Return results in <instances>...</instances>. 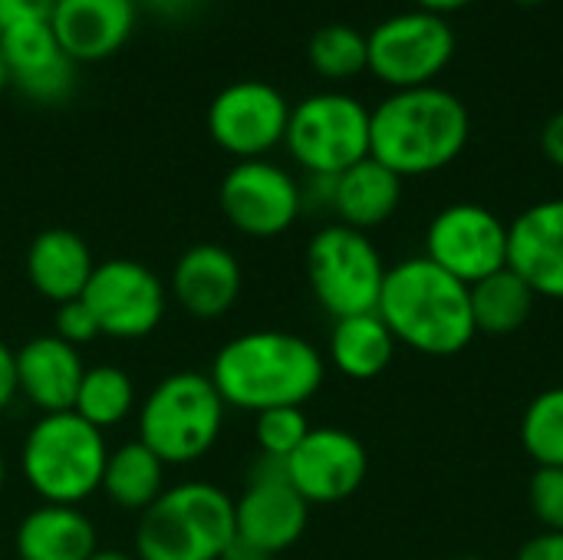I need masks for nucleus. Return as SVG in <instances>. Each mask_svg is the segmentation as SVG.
<instances>
[{"label":"nucleus","mask_w":563,"mask_h":560,"mask_svg":"<svg viewBox=\"0 0 563 560\" xmlns=\"http://www.w3.org/2000/svg\"><path fill=\"white\" fill-rule=\"evenodd\" d=\"M96 548V528L76 505H40L13 535L16 560H89Z\"/></svg>","instance_id":"23"},{"label":"nucleus","mask_w":563,"mask_h":560,"mask_svg":"<svg viewBox=\"0 0 563 560\" xmlns=\"http://www.w3.org/2000/svg\"><path fill=\"white\" fill-rule=\"evenodd\" d=\"M3 482H7V465H3V455H0V492H3Z\"/></svg>","instance_id":"41"},{"label":"nucleus","mask_w":563,"mask_h":560,"mask_svg":"<svg viewBox=\"0 0 563 560\" xmlns=\"http://www.w3.org/2000/svg\"><path fill=\"white\" fill-rule=\"evenodd\" d=\"M307 521H310V505L290 485L284 462L261 455L247 475L241 498L234 502L238 538L277 558L303 538Z\"/></svg>","instance_id":"14"},{"label":"nucleus","mask_w":563,"mask_h":560,"mask_svg":"<svg viewBox=\"0 0 563 560\" xmlns=\"http://www.w3.org/2000/svg\"><path fill=\"white\" fill-rule=\"evenodd\" d=\"M224 409L208 373H172L139 406V442L165 465H191L218 446Z\"/></svg>","instance_id":"6"},{"label":"nucleus","mask_w":563,"mask_h":560,"mask_svg":"<svg viewBox=\"0 0 563 560\" xmlns=\"http://www.w3.org/2000/svg\"><path fill=\"white\" fill-rule=\"evenodd\" d=\"M86 376V363L76 347L63 343L56 333L26 340L16 350V383L20 396L43 416L69 413Z\"/></svg>","instance_id":"19"},{"label":"nucleus","mask_w":563,"mask_h":560,"mask_svg":"<svg viewBox=\"0 0 563 560\" xmlns=\"http://www.w3.org/2000/svg\"><path fill=\"white\" fill-rule=\"evenodd\" d=\"M426 257L472 287L508 267V224L485 205L455 201L429 221Z\"/></svg>","instance_id":"11"},{"label":"nucleus","mask_w":563,"mask_h":560,"mask_svg":"<svg viewBox=\"0 0 563 560\" xmlns=\"http://www.w3.org/2000/svg\"><path fill=\"white\" fill-rule=\"evenodd\" d=\"M165 469L168 465L145 442H139V439L125 442V446L109 452L99 492H106V498L115 508L142 515L148 505H155L162 498V492H165Z\"/></svg>","instance_id":"25"},{"label":"nucleus","mask_w":563,"mask_h":560,"mask_svg":"<svg viewBox=\"0 0 563 560\" xmlns=\"http://www.w3.org/2000/svg\"><path fill=\"white\" fill-rule=\"evenodd\" d=\"M82 304L92 310L102 337L142 340L162 323L168 287L148 264L132 257H112L96 264L82 290Z\"/></svg>","instance_id":"10"},{"label":"nucleus","mask_w":563,"mask_h":560,"mask_svg":"<svg viewBox=\"0 0 563 560\" xmlns=\"http://www.w3.org/2000/svg\"><path fill=\"white\" fill-rule=\"evenodd\" d=\"M287 119V96L264 79H234L224 89H218L208 106L211 139L238 162L267 158V152L284 142Z\"/></svg>","instance_id":"13"},{"label":"nucleus","mask_w":563,"mask_h":560,"mask_svg":"<svg viewBox=\"0 0 563 560\" xmlns=\"http://www.w3.org/2000/svg\"><path fill=\"white\" fill-rule=\"evenodd\" d=\"M132 409H135V383L122 366L102 363V366L86 370L76 403H73V413L79 419H86L92 429L106 432V429L125 422L132 416Z\"/></svg>","instance_id":"27"},{"label":"nucleus","mask_w":563,"mask_h":560,"mask_svg":"<svg viewBox=\"0 0 563 560\" xmlns=\"http://www.w3.org/2000/svg\"><path fill=\"white\" fill-rule=\"evenodd\" d=\"M399 201H402V178L383 162H376L373 155L333 175L330 208L346 228L356 231L379 228L396 215Z\"/></svg>","instance_id":"22"},{"label":"nucleus","mask_w":563,"mask_h":560,"mask_svg":"<svg viewBox=\"0 0 563 560\" xmlns=\"http://www.w3.org/2000/svg\"><path fill=\"white\" fill-rule=\"evenodd\" d=\"M528 505L544 531H563V469H534L528 482Z\"/></svg>","instance_id":"31"},{"label":"nucleus","mask_w":563,"mask_h":560,"mask_svg":"<svg viewBox=\"0 0 563 560\" xmlns=\"http://www.w3.org/2000/svg\"><path fill=\"white\" fill-rule=\"evenodd\" d=\"M208 376L224 406L257 416L313 399L327 380V363L320 350L297 333L251 330L218 350Z\"/></svg>","instance_id":"1"},{"label":"nucleus","mask_w":563,"mask_h":560,"mask_svg":"<svg viewBox=\"0 0 563 560\" xmlns=\"http://www.w3.org/2000/svg\"><path fill=\"white\" fill-rule=\"evenodd\" d=\"M231 228L247 238H277L303 211L300 182L271 158H241L228 168L218 191Z\"/></svg>","instance_id":"12"},{"label":"nucleus","mask_w":563,"mask_h":560,"mask_svg":"<svg viewBox=\"0 0 563 560\" xmlns=\"http://www.w3.org/2000/svg\"><path fill=\"white\" fill-rule=\"evenodd\" d=\"M53 33L73 59H102L135 26V0H56Z\"/></svg>","instance_id":"20"},{"label":"nucleus","mask_w":563,"mask_h":560,"mask_svg":"<svg viewBox=\"0 0 563 560\" xmlns=\"http://www.w3.org/2000/svg\"><path fill=\"white\" fill-rule=\"evenodd\" d=\"M468 297H472L475 330L478 333H488V337L518 333L531 320L534 304H538V294L511 267H505V271H498V274L472 284L468 287Z\"/></svg>","instance_id":"26"},{"label":"nucleus","mask_w":563,"mask_h":560,"mask_svg":"<svg viewBox=\"0 0 563 560\" xmlns=\"http://www.w3.org/2000/svg\"><path fill=\"white\" fill-rule=\"evenodd\" d=\"M396 337L393 330L383 323V317L373 314H356V317H343L333 320L330 330V363L356 383L376 380L389 370L393 356H396Z\"/></svg>","instance_id":"24"},{"label":"nucleus","mask_w":563,"mask_h":560,"mask_svg":"<svg viewBox=\"0 0 563 560\" xmlns=\"http://www.w3.org/2000/svg\"><path fill=\"white\" fill-rule=\"evenodd\" d=\"M10 83V76H7V63H3V46H0V89Z\"/></svg>","instance_id":"40"},{"label":"nucleus","mask_w":563,"mask_h":560,"mask_svg":"<svg viewBox=\"0 0 563 560\" xmlns=\"http://www.w3.org/2000/svg\"><path fill=\"white\" fill-rule=\"evenodd\" d=\"M303 267L317 304L333 320L373 314L389 271L369 234L346 228L340 221L320 228L310 238Z\"/></svg>","instance_id":"7"},{"label":"nucleus","mask_w":563,"mask_h":560,"mask_svg":"<svg viewBox=\"0 0 563 560\" xmlns=\"http://www.w3.org/2000/svg\"><path fill=\"white\" fill-rule=\"evenodd\" d=\"M284 469L307 505H336L360 492L369 472V455L353 432L340 426H317L297 452L284 459Z\"/></svg>","instance_id":"15"},{"label":"nucleus","mask_w":563,"mask_h":560,"mask_svg":"<svg viewBox=\"0 0 563 560\" xmlns=\"http://www.w3.org/2000/svg\"><path fill=\"white\" fill-rule=\"evenodd\" d=\"M508 267L544 300H563V198L525 208L508 224Z\"/></svg>","instance_id":"17"},{"label":"nucleus","mask_w":563,"mask_h":560,"mask_svg":"<svg viewBox=\"0 0 563 560\" xmlns=\"http://www.w3.org/2000/svg\"><path fill=\"white\" fill-rule=\"evenodd\" d=\"M515 3H525V7H534V3H544V0H515Z\"/></svg>","instance_id":"42"},{"label":"nucleus","mask_w":563,"mask_h":560,"mask_svg":"<svg viewBox=\"0 0 563 560\" xmlns=\"http://www.w3.org/2000/svg\"><path fill=\"white\" fill-rule=\"evenodd\" d=\"M307 56L313 69L327 79H353L369 69V46L366 33L350 23H323L313 30L307 43Z\"/></svg>","instance_id":"28"},{"label":"nucleus","mask_w":563,"mask_h":560,"mask_svg":"<svg viewBox=\"0 0 563 560\" xmlns=\"http://www.w3.org/2000/svg\"><path fill=\"white\" fill-rule=\"evenodd\" d=\"M96 271L89 244L69 228H46L26 248V277L33 290L49 304H66L82 297Z\"/></svg>","instance_id":"21"},{"label":"nucleus","mask_w":563,"mask_h":560,"mask_svg":"<svg viewBox=\"0 0 563 560\" xmlns=\"http://www.w3.org/2000/svg\"><path fill=\"white\" fill-rule=\"evenodd\" d=\"M521 446L538 469H563V386H551L528 403Z\"/></svg>","instance_id":"29"},{"label":"nucleus","mask_w":563,"mask_h":560,"mask_svg":"<svg viewBox=\"0 0 563 560\" xmlns=\"http://www.w3.org/2000/svg\"><path fill=\"white\" fill-rule=\"evenodd\" d=\"M89 560H135L132 554H125V551H112V548H96L92 551V558Z\"/></svg>","instance_id":"39"},{"label":"nucleus","mask_w":563,"mask_h":560,"mask_svg":"<svg viewBox=\"0 0 563 560\" xmlns=\"http://www.w3.org/2000/svg\"><path fill=\"white\" fill-rule=\"evenodd\" d=\"M234 535V498L211 482H181L142 512L135 560H221Z\"/></svg>","instance_id":"4"},{"label":"nucleus","mask_w":563,"mask_h":560,"mask_svg":"<svg viewBox=\"0 0 563 560\" xmlns=\"http://www.w3.org/2000/svg\"><path fill=\"white\" fill-rule=\"evenodd\" d=\"M106 432L69 413L40 416L20 449V469L26 485L43 505H79L102 485L106 472Z\"/></svg>","instance_id":"5"},{"label":"nucleus","mask_w":563,"mask_h":560,"mask_svg":"<svg viewBox=\"0 0 563 560\" xmlns=\"http://www.w3.org/2000/svg\"><path fill=\"white\" fill-rule=\"evenodd\" d=\"M515 560H563V531H541L521 545Z\"/></svg>","instance_id":"34"},{"label":"nucleus","mask_w":563,"mask_h":560,"mask_svg":"<svg viewBox=\"0 0 563 560\" xmlns=\"http://www.w3.org/2000/svg\"><path fill=\"white\" fill-rule=\"evenodd\" d=\"M284 145L310 175H340L369 155V109L350 92H313L290 106Z\"/></svg>","instance_id":"8"},{"label":"nucleus","mask_w":563,"mask_h":560,"mask_svg":"<svg viewBox=\"0 0 563 560\" xmlns=\"http://www.w3.org/2000/svg\"><path fill=\"white\" fill-rule=\"evenodd\" d=\"M419 10H429V13H449V10H462L468 7L472 0H416Z\"/></svg>","instance_id":"38"},{"label":"nucleus","mask_w":563,"mask_h":560,"mask_svg":"<svg viewBox=\"0 0 563 560\" xmlns=\"http://www.w3.org/2000/svg\"><path fill=\"white\" fill-rule=\"evenodd\" d=\"M241 261L221 244H195L188 248L168 277V297L195 320L224 317L241 297Z\"/></svg>","instance_id":"18"},{"label":"nucleus","mask_w":563,"mask_h":560,"mask_svg":"<svg viewBox=\"0 0 563 560\" xmlns=\"http://www.w3.org/2000/svg\"><path fill=\"white\" fill-rule=\"evenodd\" d=\"M20 396V383H16V350H10L0 340V413L10 409V403Z\"/></svg>","instance_id":"35"},{"label":"nucleus","mask_w":563,"mask_h":560,"mask_svg":"<svg viewBox=\"0 0 563 560\" xmlns=\"http://www.w3.org/2000/svg\"><path fill=\"white\" fill-rule=\"evenodd\" d=\"M376 314L396 343L422 356H455L478 337L468 284L422 257H406L386 271Z\"/></svg>","instance_id":"3"},{"label":"nucleus","mask_w":563,"mask_h":560,"mask_svg":"<svg viewBox=\"0 0 563 560\" xmlns=\"http://www.w3.org/2000/svg\"><path fill=\"white\" fill-rule=\"evenodd\" d=\"M56 337H59L63 343L76 347V350H79L82 343H92L96 337H102V333H99V323H96L92 310L82 304V297L66 300V304L56 307Z\"/></svg>","instance_id":"32"},{"label":"nucleus","mask_w":563,"mask_h":560,"mask_svg":"<svg viewBox=\"0 0 563 560\" xmlns=\"http://www.w3.org/2000/svg\"><path fill=\"white\" fill-rule=\"evenodd\" d=\"M221 560H274L271 554H264L261 548H254V545H247L244 538H231V545L224 548V554H221Z\"/></svg>","instance_id":"37"},{"label":"nucleus","mask_w":563,"mask_h":560,"mask_svg":"<svg viewBox=\"0 0 563 560\" xmlns=\"http://www.w3.org/2000/svg\"><path fill=\"white\" fill-rule=\"evenodd\" d=\"M369 73L393 89L435 86L455 56V30L442 13H393L366 33Z\"/></svg>","instance_id":"9"},{"label":"nucleus","mask_w":563,"mask_h":560,"mask_svg":"<svg viewBox=\"0 0 563 560\" xmlns=\"http://www.w3.org/2000/svg\"><path fill=\"white\" fill-rule=\"evenodd\" d=\"M468 135V106L442 86L393 89L369 109V155L399 178L449 168L465 152Z\"/></svg>","instance_id":"2"},{"label":"nucleus","mask_w":563,"mask_h":560,"mask_svg":"<svg viewBox=\"0 0 563 560\" xmlns=\"http://www.w3.org/2000/svg\"><path fill=\"white\" fill-rule=\"evenodd\" d=\"M541 149L548 155V162H554L558 168H563V109L554 112L544 129H541Z\"/></svg>","instance_id":"36"},{"label":"nucleus","mask_w":563,"mask_h":560,"mask_svg":"<svg viewBox=\"0 0 563 560\" xmlns=\"http://www.w3.org/2000/svg\"><path fill=\"white\" fill-rule=\"evenodd\" d=\"M455 560H485V558H455Z\"/></svg>","instance_id":"43"},{"label":"nucleus","mask_w":563,"mask_h":560,"mask_svg":"<svg viewBox=\"0 0 563 560\" xmlns=\"http://www.w3.org/2000/svg\"><path fill=\"white\" fill-rule=\"evenodd\" d=\"M56 0H0V30L23 20H49Z\"/></svg>","instance_id":"33"},{"label":"nucleus","mask_w":563,"mask_h":560,"mask_svg":"<svg viewBox=\"0 0 563 560\" xmlns=\"http://www.w3.org/2000/svg\"><path fill=\"white\" fill-rule=\"evenodd\" d=\"M310 429L313 426H310L303 406H277V409L257 413V419H254V442H257L261 455L284 462L290 452H297V446L307 439Z\"/></svg>","instance_id":"30"},{"label":"nucleus","mask_w":563,"mask_h":560,"mask_svg":"<svg viewBox=\"0 0 563 560\" xmlns=\"http://www.w3.org/2000/svg\"><path fill=\"white\" fill-rule=\"evenodd\" d=\"M3 63L10 83H16L36 102H56L73 89L76 59L63 50L49 20H23L0 30Z\"/></svg>","instance_id":"16"}]
</instances>
